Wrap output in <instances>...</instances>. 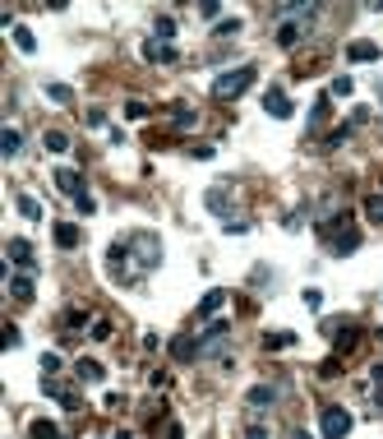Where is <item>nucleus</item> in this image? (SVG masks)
Returning a JSON list of instances; mask_svg holds the SVG:
<instances>
[{"label":"nucleus","mask_w":383,"mask_h":439,"mask_svg":"<svg viewBox=\"0 0 383 439\" xmlns=\"http://www.w3.org/2000/svg\"><path fill=\"white\" fill-rule=\"evenodd\" d=\"M46 93H51L56 102H74V93H70V88H65V84H51V88H46Z\"/></svg>","instance_id":"obj_28"},{"label":"nucleus","mask_w":383,"mask_h":439,"mask_svg":"<svg viewBox=\"0 0 383 439\" xmlns=\"http://www.w3.org/2000/svg\"><path fill=\"white\" fill-rule=\"evenodd\" d=\"M125 116H130V121H143V116H148V106H143V102H130V106H125Z\"/></svg>","instance_id":"obj_29"},{"label":"nucleus","mask_w":383,"mask_h":439,"mask_svg":"<svg viewBox=\"0 0 383 439\" xmlns=\"http://www.w3.org/2000/svg\"><path fill=\"white\" fill-rule=\"evenodd\" d=\"M250 407H254V412H263V407H272V388H250Z\"/></svg>","instance_id":"obj_20"},{"label":"nucleus","mask_w":383,"mask_h":439,"mask_svg":"<svg viewBox=\"0 0 383 439\" xmlns=\"http://www.w3.org/2000/svg\"><path fill=\"white\" fill-rule=\"evenodd\" d=\"M33 259H37V255H33V246H28V241H19V236L9 241V263H14V268L28 273V268H33Z\"/></svg>","instance_id":"obj_9"},{"label":"nucleus","mask_w":383,"mask_h":439,"mask_svg":"<svg viewBox=\"0 0 383 439\" xmlns=\"http://www.w3.org/2000/svg\"><path fill=\"white\" fill-rule=\"evenodd\" d=\"M130 246L139 250V255H134V273H139V268H153V263H157V255H162V246H157V236H148V231H139V236H134Z\"/></svg>","instance_id":"obj_5"},{"label":"nucleus","mask_w":383,"mask_h":439,"mask_svg":"<svg viewBox=\"0 0 383 439\" xmlns=\"http://www.w3.org/2000/svg\"><path fill=\"white\" fill-rule=\"evenodd\" d=\"M143 61L166 65V61H175V46H171V42H162V37H148V42H143Z\"/></svg>","instance_id":"obj_7"},{"label":"nucleus","mask_w":383,"mask_h":439,"mask_svg":"<svg viewBox=\"0 0 383 439\" xmlns=\"http://www.w3.org/2000/svg\"><path fill=\"white\" fill-rule=\"evenodd\" d=\"M157 37H162V42H171V37H175V24H171V19H157Z\"/></svg>","instance_id":"obj_27"},{"label":"nucleus","mask_w":383,"mask_h":439,"mask_svg":"<svg viewBox=\"0 0 383 439\" xmlns=\"http://www.w3.org/2000/svg\"><path fill=\"white\" fill-rule=\"evenodd\" d=\"M42 375H46V379L61 375V356H56V351H46V356H42Z\"/></svg>","instance_id":"obj_25"},{"label":"nucleus","mask_w":383,"mask_h":439,"mask_svg":"<svg viewBox=\"0 0 383 439\" xmlns=\"http://www.w3.org/2000/svg\"><path fill=\"white\" fill-rule=\"evenodd\" d=\"M305 306H310V310H319V306H323V291H314V287H310V291H305Z\"/></svg>","instance_id":"obj_30"},{"label":"nucleus","mask_w":383,"mask_h":439,"mask_svg":"<svg viewBox=\"0 0 383 439\" xmlns=\"http://www.w3.org/2000/svg\"><path fill=\"white\" fill-rule=\"evenodd\" d=\"M314 19V5H300V9H291V19L277 28V46H296L300 37H305V24Z\"/></svg>","instance_id":"obj_2"},{"label":"nucleus","mask_w":383,"mask_h":439,"mask_svg":"<svg viewBox=\"0 0 383 439\" xmlns=\"http://www.w3.org/2000/svg\"><path fill=\"white\" fill-rule=\"evenodd\" d=\"M88 338H93V343H106V338H111V319H97V324L88 328Z\"/></svg>","instance_id":"obj_23"},{"label":"nucleus","mask_w":383,"mask_h":439,"mask_svg":"<svg viewBox=\"0 0 383 439\" xmlns=\"http://www.w3.org/2000/svg\"><path fill=\"white\" fill-rule=\"evenodd\" d=\"M56 190H61V194H70V199H88L83 176H78V171H70V167H61V171H56Z\"/></svg>","instance_id":"obj_6"},{"label":"nucleus","mask_w":383,"mask_h":439,"mask_svg":"<svg viewBox=\"0 0 383 439\" xmlns=\"http://www.w3.org/2000/svg\"><path fill=\"white\" fill-rule=\"evenodd\" d=\"M56 246H61V250H74V246H78V227L61 222V227H56Z\"/></svg>","instance_id":"obj_16"},{"label":"nucleus","mask_w":383,"mask_h":439,"mask_svg":"<svg viewBox=\"0 0 383 439\" xmlns=\"http://www.w3.org/2000/svg\"><path fill=\"white\" fill-rule=\"evenodd\" d=\"M42 143H46V153H65V148H70V139H65L61 130H46V134H42Z\"/></svg>","instance_id":"obj_19"},{"label":"nucleus","mask_w":383,"mask_h":439,"mask_svg":"<svg viewBox=\"0 0 383 439\" xmlns=\"http://www.w3.org/2000/svg\"><path fill=\"white\" fill-rule=\"evenodd\" d=\"M9 296H14V301H33V278H28V273H14V278H9Z\"/></svg>","instance_id":"obj_12"},{"label":"nucleus","mask_w":383,"mask_h":439,"mask_svg":"<svg viewBox=\"0 0 383 439\" xmlns=\"http://www.w3.org/2000/svg\"><path fill=\"white\" fill-rule=\"evenodd\" d=\"M319 430H323V439H347L351 435V412L347 407H323V416H319Z\"/></svg>","instance_id":"obj_3"},{"label":"nucleus","mask_w":383,"mask_h":439,"mask_svg":"<svg viewBox=\"0 0 383 439\" xmlns=\"http://www.w3.org/2000/svg\"><path fill=\"white\" fill-rule=\"evenodd\" d=\"M296 439H314V435H305V430H296Z\"/></svg>","instance_id":"obj_32"},{"label":"nucleus","mask_w":383,"mask_h":439,"mask_svg":"<svg viewBox=\"0 0 383 439\" xmlns=\"http://www.w3.org/2000/svg\"><path fill=\"white\" fill-rule=\"evenodd\" d=\"M263 106H268V116H277V121H287V116H291V97L282 93V88H268Z\"/></svg>","instance_id":"obj_8"},{"label":"nucleus","mask_w":383,"mask_h":439,"mask_svg":"<svg viewBox=\"0 0 383 439\" xmlns=\"http://www.w3.org/2000/svg\"><path fill=\"white\" fill-rule=\"evenodd\" d=\"M347 61H356V65L379 61V46H374V42H351V46H347Z\"/></svg>","instance_id":"obj_10"},{"label":"nucleus","mask_w":383,"mask_h":439,"mask_svg":"<svg viewBox=\"0 0 383 439\" xmlns=\"http://www.w3.org/2000/svg\"><path fill=\"white\" fill-rule=\"evenodd\" d=\"M374 379H379V384H383V360H379V365H374Z\"/></svg>","instance_id":"obj_31"},{"label":"nucleus","mask_w":383,"mask_h":439,"mask_svg":"<svg viewBox=\"0 0 383 439\" xmlns=\"http://www.w3.org/2000/svg\"><path fill=\"white\" fill-rule=\"evenodd\" d=\"M171 356H175V360L199 356V343H194V338H175V343H171Z\"/></svg>","instance_id":"obj_15"},{"label":"nucleus","mask_w":383,"mask_h":439,"mask_svg":"<svg viewBox=\"0 0 383 439\" xmlns=\"http://www.w3.org/2000/svg\"><path fill=\"white\" fill-rule=\"evenodd\" d=\"M19 148H24V139H19V130H14V125H5V134H0V153H5V158H14Z\"/></svg>","instance_id":"obj_14"},{"label":"nucleus","mask_w":383,"mask_h":439,"mask_svg":"<svg viewBox=\"0 0 383 439\" xmlns=\"http://www.w3.org/2000/svg\"><path fill=\"white\" fill-rule=\"evenodd\" d=\"M351 88H356V84L342 74V79H332V93H328V97H351Z\"/></svg>","instance_id":"obj_26"},{"label":"nucleus","mask_w":383,"mask_h":439,"mask_svg":"<svg viewBox=\"0 0 383 439\" xmlns=\"http://www.w3.org/2000/svg\"><path fill=\"white\" fill-rule=\"evenodd\" d=\"M379 97H383V84H379Z\"/></svg>","instance_id":"obj_33"},{"label":"nucleus","mask_w":383,"mask_h":439,"mask_svg":"<svg viewBox=\"0 0 383 439\" xmlns=\"http://www.w3.org/2000/svg\"><path fill=\"white\" fill-rule=\"evenodd\" d=\"M14 46H19L24 56H33V51H37V37L28 33V28H14Z\"/></svg>","instance_id":"obj_18"},{"label":"nucleus","mask_w":383,"mask_h":439,"mask_svg":"<svg viewBox=\"0 0 383 439\" xmlns=\"http://www.w3.org/2000/svg\"><path fill=\"white\" fill-rule=\"evenodd\" d=\"M291 343H296V333H268V338H263V347H268V351H282V347H291Z\"/></svg>","instance_id":"obj_21"},{"label":"nucleus","mask_w":383,"mask_h":439,"mask_svg":"<svg viewBox=\"0 0 383 439\" xmlns=\"http://www.w3.org/2000/svg\"><path fill=\"white\" fill-rule=\"evenodd\" d=\"M222 306H227V291H208V296L199 301V310H194V315H199V319H208V315H218Z\"/></svg>","instance_id":"obj_11"},{"label":"nucleus","mask_w":383,"mask_h":439,"mask_svg":"<svg viewBox=\"0 0 383 439\" xmlns=\"http://www.w3.org/2000/svg\"><path fill=\"white\" fill-rule=\"evenodd\" d=\"M365 218L369 222H383V194H369V199H365Z\"/></svg>","instance_id":"obj_22"},{"label":"nucleus","mask_w":383,"mask_h":439,"mask_svg":"<svg viewBox=\"0 0 383 439\" xmlns=\"http://www.w3.org/2000/svg\"><path fill=\"white\" fill-rule=\"evenodd\" d=\"M33 439H61V430L51 421H33Z\"/></svg>","instance_id":"obj_24"},{"label":"nucleus","mask_w":383,"mask_h":439,"mask_svg":"<svg viewBox=\"0 0 383 439\" xmlns=\"http://www.w3.org/2000/svg\"><path fill=\"white\" fill-rule=\"evenodd\" d=\"M106 370H102V360H93V356H83L78 360V379H88V384H97V379H102Z\"/></svg>","instance_id":"obj_13"},{"label":"nucleus","mask_w":383,"mask_h":439,"mask_svg":"<svg viewBox=\"0 0 383 439\" xmlns=\"http://www.w3.org/2000/svg\"><path fill=\"white\" fill-rule=\"evenodd\" d=\"M328 241H332V250H337V255H351V250L360 246V231L347 222V213H342V222H332V227H328Z\"/></svg>","instance_id":"obj_4"},{"label":"nucleus","mask_w":383,"mask_h":439,"mask_svg":"<svg viewBox=\"0 0 383 439\" xmlns=\"http://www.w3.org/2000/svg\"><path fill=\"white\" fill-rule=\"evenodd\" d=\"M250 84H254V65H240V70H227L218 84H213V97H218V102H235Z\"/></svg>","instance_id":"obj_1"},{"label":"nucleus","mask_w":383,"mask_h":439,"mask_svg":"<svg viewBox=\"0 0 383 439\" xmlns=\"http://www.w3.org/2000/svg\"><path fill=\"white\" fill-rule=\"evenodd\" d=\"M14 203H19V213H24V218H33V222H37V218H42V203H37V199H33V194H19V199H14Z\"/></svg>","instance_id":"obj_17"}]
</instances>
